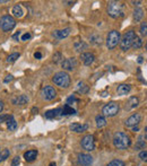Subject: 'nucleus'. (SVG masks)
Listing matches in <instances>:
<instances>
[{"label":"nucleus","instance_id":"obj_1","mask_svg":"<svg viewBox=\"0 0 147 166\" xmlns=\"http://www.w3.org/2000/svg\"><path fill=\"white\" fill-rule=\"evenodd\" d=\"M108 15L112 18H119L125 15V5L119 1H110L108 4Z\"/></svg>","mask_w":147,"mask_h":166},{"label":"nucleus","instance_id":"obj_51","mask_svg":"<svg viewBox=\"0 0 147 166\" xmlns=\"http://www.w3.org/2000/svg\"><path fill=\"white\" fill-rule=\"evenodd\" d=\"M146 50H147V43H146Z\"/></svg>","mask_w":147,"mask_h":166},{"label":"nucleus","instance_id":"obj_45","mask_svg":"<svg viewBox=\"0 0 147 166\" xmlns=\"http://www.w3.org/2000/svg\"><path fill=\"white\" fill-rule=\"evenodd\" d=\"M132 5H135V6H139L140 5V1H131Z\"/></svg>","mask_w":147,"mask_h":166},{"label":"nucleus","instance_id":"obj_2","mask_svg":"<svg viewBox=\"0 0 147 166\" xmlns=\"http://www.w3.org/2000/svg\"><path fill=\"white\" fill-rule=\"evenodd\" d=\"M113 145L117 149H120V150L127 149L130 146V138L127 133L119 131L113 137Z\"/></svg>","mask_w":147,"mask_h":166},{"label":"nucleus","instance_id":"obj_10","mask_svg":"<svg viewBox=\"0 0 147 166\" xmlns=\"http://www.w3.org/2000/svg\"><path fill=\"white\" fill-rule=\"evenodd\" d=\"M62 68H64V70H67V71H71L74 70L76 67H77V60L75 58H68L66 60H64L62 61Z\"/></svg>","mask_w":147,"mask_h":166},{"label":"nucleus","instance_id":"obj_39","mask_svg":"<svg viewBox=\"0 0 147 166\" xmlns=\"http://www.w3.org/2000/svg\"><path fill=\"white\" fill-rule=\"evenodd\" d=\"M76 101H77V100H76V97H75L74 95H71L70 97H68V100H67V104H68V105H70L71 103H74V102H76Z\"/></svg>","mask_w":147,"mask_h":166},{"label":"nucleus","instance_id":"obj_43","mask_svg":"<svg viewBox=\"0 0 147 166\" xmlns=\"http://www.w3.org/2000/svg\"><path fill=\"white\" fill-rule=\"evenodd\" d=\"M34 58H35V59H41V58H42V54H41V52H35V53H34Z\"/></svg>","mask_w":147,"mask_h":166},{"label":"nucleus","instance_id":"obj_27","mask_svg":"<svg viewBox=\"0 0 147 166\" xmlns=\"http://www.w3.org/2000/svg\"><path fill=\"white\" fill-rule=\"evenodd\" d=\"M88 90H89V87H88L86 84H84V83H78V85H77V92H78L79 94H86V93H88Z\"/></svg>","mask_w":147,"mask_h":166},{"label":"nucleus","instance_id":"obj_36","mask_svg":"<svg viewBox=\"0 0 147 166\" xmlns=\"http://www.w3.org/2000/svg\"><path fill=\"white\" fill-rule=\"evenodd\" d=\"M21 163V157L19 156H16L13 158V162H11V166H18Z\"/></svg>","mask_w":147,"mask_h":166},{"label":"nucleus","instance_id":"obj_21","mask_svg":"<svg viewBox=\"0 0 147 166\" xmlns=\"http://www.w3.org/2000/svg\"><path fill=\"white\" fill-rule=\"evenodd\" d=\"M7 128L9 131H15L17 129V122L15 121L14 116L10 115L7 120Z\"/></svg>","mask_w":147,"mask_h":166},{"label":"nucleus","instance_id":"obj_16","mask_svg":"<svg viewBox=\"0 0 147 166\" xmlns=\"http://www.w3.org/2000/svg\"><path fill=\"white\" fill-rule=\"evenodd\" d=\"M87 128H88L87 124H79V123H73L70 125V130L74 131V132H77V133H81V132L86 131Z\"/></svg>","mask_w":147,"mask_h":166},{"label":"nucleus","instance_id":"obj_12","mask_svg":"<svg viewBox=\"0 0 147 166\" xmlns=\"http://www.w3.org/2000/svg\"><path fill=\"white\" fill-rule=\"evenodd\" d=\"M141 121V114L139 113H136V114H132L131 116H129L126 121V125L131 128V127H136L138 123Z\"/></svg>","mask_w":147,"mask_h":166},{"label":"nucleus","instance_id":"obj_33","mask_svg":"<svg viewBox=\"0 0 147 166\" xmlns=\"http://www.w3.org/2000/svg\"><path fill=\"white\" fill-rule=\"evenodd\" d=\"M52 60H53L54 63H59V62L62 60V54H61L60 52H56V53L53 54V57H52Z\"/></svg>","mask_w":147,"mask_h":166},{"label":"nucleus","instance_id":"obj_24","mask_svg":"<svg viewBox=\"0 0 147 166\" xmlns=\"http://www.w3.org/2000/svg\"><path fill=\"white\" fill-rule=\"evenodd\" d=\"M13 14H14L15 17H18V18L23 17L24 10H23L22 6L21 5H15L14 7H13Z\"/></svg>","mask_w":147,"mask_h":166},{"label":"nucleus","instance_id":"obj_5","mask_svg":"<svg viewBox=\"0 0 147 166\" xmlns=\"http://www.w3.org/2000/svg\"><path fill=\"white\" fill-rule=\"evenodd\" d=\"M120 38H121V35L120 33L113 29L111 31L110 33L108 34V37H106V46L109 50H113L116 46L118 45V43H120Z\"/></svg>","mask_w":147,"mask_h":166},{"label":"nucleus","instance_id":"obj_46","mask_svg":"<svg viewBox=\"0 0 147 166\" xmlns=\"http://www.w3.org/2000/svg\"><path fill=\"white\" fill-rule=\"evenodd\" d=\"M37 111H39V110H37V108H32V112H33V114H36Z\"/></svg>","mask_w":147,"mask_h":166},{"label":"nucleus","instance_id":"obj_4","mask_svg":"<svg viewBox=\"0 0 147 166\" xmlns=\"http://www.w3.org/2000/svg\"><path fill=\"white\" fill-rule=\"evenodd\" d=\"M136 37V33L133 31H128L125 35L122 36V38L120 40V48L122 51H128L132 46L133 40Z\"/></svg>","mask_w":147,"mask_h":166},{"label":"nucleus","instance_id":"obj_40","mask_svg":"<svg viewBox=\"0 0 147 166\" xmlns=\"http://www.w3.org/2000/svg\"><path fill=\"white\" fill-rule=\"evenodd\" d=\"M21 35H22V32H21V31H18V32H17V33H16V34L13 36V38H14L15 41H18V40L21 38Z\"/></svg>","mask_w":147,"mask_h":166},{"label":"nucleus","instance_id":"obj_6","mask_svg":"<svg viewBox=\"0 0 147 166\" xmlns=\"http://www.w3.org/2000/svg\"><path fill=\"white\" fill-rule=\"evenodd\" d=\"M16 26V21L13 16H4L0 19V27L4 32H9Z\"/></svg>","mask_w":147,"mask_h":166},{"label":"nucleus","instance_id":"obj_18","mask_svg":"<svg viewBox=\"0 0 147 166\" xmlns=\"http://www.w3.org/2000/svg\"><path fill=\"white\" fill-rule=\"evenodd\" d=\"M139 104V100L137 97H130L129 101L126 103V110H131V108H135L136 106H138Z\"/></svg>","mask_w":147,"mask_h":166},{"label":"nucleus","instance_id":"obj_17","mask_svg":"<svg viewBox=\"0 0 147 166\" xmlns=\"http://www.w3.org/2000/svg\"><path fill=\"white\" fill-rule=\"evenodd\" d=\"M131 90V86L130 85H128V84H121V85H119L118 86V95H127L129 92Z\"/></svg>","mask_w":147,"mask_h":166},{"label":"nucleus","instance_id":"obj_30","mask_svg":"<svg viewBox=\"0 0 147 166\" xmlns=\"http://www.w3.org/2000/svg\"><path fill=\"white\" fill-rule=\"evenodd\" d=\"M19 57H21V54H19V53H17V52H16V53H11L10 56H8L7 62L8 63H14L15 61L19 58Z\"/></svg>","mask_w":147,"mask_h":166},{"label":"nucleus","instance_id":"obj_3","mask_svg":"<svg viewBox=\"0 0 147 166\" xmlns=\"http://www.w3.org/2000/svg\"><path fill=\"white\" fill-rule=\"evenodd\" d=\"M52 81L59 86L60 88H68L70 86V77L69 75L65 71H59L57 72L53 78H52Z\"/></svg>","mask_w":147,"mask_h":166},{"label":"nucleus","instance_id":"obj_19","mask_svg":"<svg viewBox=\"0 0 147 166\" xmlns=\"http://www.w3.org/2000/svg\"><path fill=\"white\" fill-rule=\"evenodd\" d=\"M27 102H29V97L26 95H19L18 97L13 100V103L15 105H24V104H27Z\"/></svg>","mask_w":147,"mask_h":166},{"label":"nucleus","instance_id":"obj_35","mask_svg":"<svg viewBox=\"0 0 147 166\" xmlns=\"http://www.w3.org/2000/svg\"><path fill=\"white\" fill-rule=\"evenodd\" d=\"M140 34L143 36H147V23H143L140 25Z\"/></svg>","mask_w":147,"mask_h":166},{"label":"nucleus","instance_id":"obj_41","mask_svg":"<svg viewBox=\"0 0 147 166\" xmlns=\"http://www.w3.org/2000/svg\"><path fill=\"white\" fill-rule=\"evenodd\" d=\"M9 115H6V114H2V115H0V123L5 122V121H7Z\"/></svg>","mask_w":147,"mask_h":166},{"label":"nucleus","instance_id":"obj_29","mask_svg":"<svg viewBox=\"0 0 147 166\" xmlns=\"http://www.w3.org/2000/svg\"><path fill=\"white\" fill-rule=\"evenodd\" d=\"M9 155H10L9 149H1L0 148V163L4 162V160H6L9 157Z\"/></svg>","mask_w":147,"mask_h":166},{"label":"nucleus","instance_id":"obj_47","mask_svg":"<svg viewBox=\"0 0 147 166\" xmlns=\"http://www.w3.org/2000/svg\"><path fill=\"white\" fill-rule=\"evenodd\" d=\"M141 62H143V57L140 56L139 58H138V63H141Z\"/></svg>","mask_w":147,"mask_h":166},{"label":"nucleus","instance_id":"obj_34","mask_svg":"<svg viewBox=\"0 0 147 166\" xmlns=\"http://www.w3.org/2000/svg\"><path fill=\"white\" fill-rule=\"evenodd\" d=\"M108 166H125V163L122 162V160H119V159H114V160H112L110 162Z\"/></svg>","mask_w":147,"mask_h":166},{"label":"nucleus","instance_id":"obj_26","mask_svg":"<svg viewBox=\"0 0 147 166\" xmlns=\"http://www.w3.org/2000/svg\"><path fill=\"white\" fill-rule=\"evenodd\" d=\"M95 121H96V127L97 128H103L106 125V120L104 115H97L95 118Z\"/></svg>","mask_w":147,"mask_h":166},{"label":"nucleus","instance_id":"obj_9","mask_svg":"<svg viewBox=\"0 0 147 166\" xmlns=\"http://www.w3.org/2000/svg\"><path fill=\"white\" fill-rule=\"evenodd\" d=\"M42 95H43V98L45 101H52V100L56 98L57 92H56L54 87L48 85V86L43 87V89H42Z\"/></svg>","mask_w":147,"mask_h":166},{"label":"nucleus","instance_id":"obj_44","mask_svg":"<svg viewBox=\"0 0 147 166\" xmlns=\"http://www.w3.org/2000/svg\"><path fill=\"white\" fill-rule=\"evenodd\" d=\"M2 110H4V102L0 101V113L2 112Z\"/></svg>","mask_w":147,"mask_h":166},{"label":"nucleus","instance_id":"obj_25","mask_svg":"<svg viewBox=\"0 0 147 166\" xmlns=\"http://www.w3.org/2000/svg\"><path fill=\"white\" fill-rule=\"evenodd\" d=\"M89 40H91V43L92 44H95V45H101L102 44V37L98 35V34H92L91 37H89Z\"/></svg>","mask_w":147,"mask_h":166},{"label":"nucleus","instance_id":"obj_11","mask_svg":"<svg viewBox=\"0 0 147 166\" xmlns=\"http://www.w3.org/2000/svg\"><path fill=\"white\" fill-rule=\"evenodd\" d=\"M93 163V157L88 154H79L78 155V164L81 166H91Z\"/></svg>","mask_w":147,"mask_h":166},{"label":"nucleus","instance_id":"obj_50","mask_svg":"<svg viewBox=\"0 0 147 166\" xmlns=\"http://www.w3.org/2000/svg\"><path fill=\"white\" fill-rule=\"evenodd\" d=\"M145 140H147V135L145 136Z\"/></svg>","mask_w":147,"mask_h":166},{"label":"nucleus","instance_id":"obj_28","mask_svg":"<svg viewBox=\"0 0 147 166\" xmlns=\"http://www.w3.org/2000/svg\"><path fill=\"white\" fill-rule=\"evenodd\" d=\"M75 113H76V111L68 104H66L62 108V114L64 115H71V114H75Z\"/></svg>","mask_w":147,"mask_h":166},{"label":"nucleus","instance_id":"obj_14","mask_svg":"<svg viewBox=\"0 0 147 166\" xmlns=\"http://www.w3.org/2000/svg\"><path fill=\"white\" fill-rule=\"evenodd\" d=\"M64 115L62 114V108H56V110H50L48 112H45V118L46 119H56L59 116Z\"/></svg>","mask_w":147,"mask_h":166},{"label":"nucleus","instance_id":"obj_37","mask_svg":"<svg viewBox=\"0 0 147 166\" xmlns=\"http://www.w3.org/2000/svg\"><path fill=\"white\" fill-rule=\"evenodd\" d=\"M139 158L141 159V160H145V162H146L147 160V152L146 150H143V152H139Z\"/></svg>","mask_w":147,"mask_h":166},{"label":"nucleus","instance_id":"obj_22","mask_svg":"<svg viewBox=\"0 0 147 166\" xmlns=\"http://www.w3.org/2000/svg\"><path fill=\"white\" fill-rule=\"evenodd\" d=\"M74 48H75L76 52H81V51L87 49V44L85 43L84 41H77V42H75V44H74Z\"/></svg>","mask_w":147,"mask_h":166},{"label":"nucleus","instance_id":"obj_31","mask_svg":"<svg viewBox=\"0 0 147 166\" xmlns=\"http://www.w3.org/2000/svg\"><path fill=\"white\" fill-rule=\"evenodd\" d=\"M141 45H143L141 38H140L139 36L136 35L135 40H133V43H132V48H135V49H139V48H141Z\"/></svg>","mask_w":147,"mask_h":166},{"label":"nucleus","instance_id":"obj_7","mask_svg":"<svg viewBox=\"0 0 147 166\" xmlns=\"http://www.w3.org/2000/svg\"><path fill=\"white\" fill-rule=\"evenodd\" d=\"M119 104L114 103V102H111V103H108L106 105H104L102 108V113L103 115L105 116H114L118 114L119 112Z\"/></svg>","mask_w":147,"mask_h":166},{"label":"nucleus","instance_id":"obj_13","mask_svg":"<svg viewBox=\"0 0 147 166\" xmlns=\"http://www.w3.org/2000/svg\"><path fill=\"white\" fill-rule=\"evenodd\" d=\"M81 60L85 66H91L95 61V56L93 53H89V52L81 53Z\"/></svg>","mask_w":147,"mask_h":166},{"label":"nucleus","instance_id":"obj_48","mask_svg":"<svg viewBox=\"0 0 147 166\" xmlns=\"http://www.w3.org/2000/svg\"><path fill=\"white\" fill-rule=\"evenodd\" d=\"M132 131H135V132L138 131V127H133V128H132Z\"/></svg>","mask_w":147,"mask_h":166},{"label":"nucleus","instance_id":"obj_15","mask_svg":"<svg viewBox=\"0 0 147 166\" xmlns=\"http://www.w3.org/2000/svg\"><path fill=\"white\" fill-rule=\"evenodd\" d=\"M69 34H70V28L60 29V31H54V32H53V36H54L56 38H58V40L66 38Z\"/></svg>","mask_w":147,"mask_h":166},{"label":"nucleus","instance_id":"obj_42","mask_svg":"<svg viewBox=\"0 0 147 166\" xmlns=\"http://www.w3.org/2000/svg\"><path fill=\"white\" fill-rule=\"evenodd\" d=\"M13 79H14V78H13V76H11V75H8L7 77L5 78V83H9V81H11Z\"/></svg>","mask_w":147,"mask_h":166},{"label":"nucleus","instance_id":"obj_32","mask_svg":"<svg viewBox=\"0 0 147 166\" xmlns=\"http://www.w3.org/2000/svg\"><path fill=\"white\" fill-rule=\"evenodd\" d=\"M145 146H146L145 141H144V140H141V138H139V139H138V141H137V144H136V146H135V149H136V150L144 149V148H145Z\"/></svg>","mask_w":147,"mask_h":166},{"label":"nucleus","instance_id":"obj_20","mask_svg":"<svg viewBox=\"0 0 147 166\" xmlns=\"http://www.w3.org/2000/svg\"><path fill=\"white\" fill-rule=\"evenodd\" d=\"M37 156V152L36 150H29L24 154V158L26 162H33L34 159L36 158Z\"/></svg>","mask_w":147,"mask_h":166},{"label":"nucleus","instance_id":"obj_38","mask_svg":"<svg viewBox=\"0 0 147 166\" xmlns=\"http://www.w3.org/2000/svg\"><path fill=\"white\" fill-rule=\"evenodd\" d=\"M31 37H32L31 33H25V34H23L22 37H21V41H27V40H29Z\"/></svg>","mask_w":147,"mask_h":166},{"label":"nucleus","instance_id":"obj_49","mask_svg":"<svg viewBox=\"0 0 147 166\" xmlns=\"http://www.w3.org/2000/svg\"><path fill=\"white\" fill-rule=\"evenodd\" d=\"M49 166H56V163H50V165Z\"/></svg>","mask_w":147,"mask_h":166},{"label":"nucleus","instance_id":"obj_8","mask_svg":"<svg viewBox=\"0 0 147 166\" xmlns=\"http://www.w3.org/2000/svg\"><path fill=\"white\" fill-rule=\"evenodd\" d=\"M81 147L87 150V152H92L95 149V141H94V137L92 135H87L81 139Z\"/></svg>","mask_w":147,"mask_h":166},{"label":"nucleus","instance_id":"obj_23","mask_svg":"<svg viewBox=\"0 0 147 166\" xmlns=\"http://www.w3.org/2000/svg\"><path fill=\"white\" fill-rule=\"evenodd\" d=\"M143 17H144V10L141 8H136L133 10V19L136 22H140L143 19Z\"/></svg>","mask_w":147,"mask_h":166}]
</instances>
